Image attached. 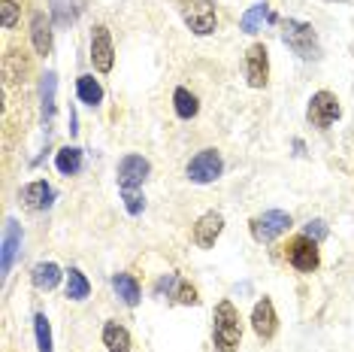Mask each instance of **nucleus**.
<instances>
[{"mask_svg":"<svg viewBox=\"0 0 354 352\" xmlns=\"http://www.w3.org/2000/svg\"><path fill=\"white\" fill-rule=\"evenodd\" d=\"M239 340H243V325H239V313L230 301H221L212 316V343L215 352H236Z\"/></svg>","mask_w":354,"mask_h":352,"instance_id":"f257e3e1","label":"nucleus"},{"mask_svg":"<svg viewBox=\"0 0 354 352\" xmlns=\"http://www.w3.org/2000/svg\"><path fill=\"white\" fill-rule=\"evenodd\" d=\"M281 39H285L288 49H291L294 55H300L303 61L318 58V55H321V49H318V34H315V28H312L309 21L288 19L285 25H281Z\"/></svg>","mask_w":354,"mask_h":352,"instance_id":"f03ea898","label":"nucleus"},{"mask_svg":"<svg viewBox=\"0 0 354 352\" xmlns=\"http://www.w3.org/2000/svg\"><path fill=\"white\" fill-rule=\"evenodd\" d=\"M182 19L197 37H209L215 30V3L212 0H185Z\"/></svg>","mask_w":354,"mask_h":352,"instance_id":"7ed1b4c3","label":"nucleus"},{"mask_svg":"<svg viewBox=\"0 0 354 352\" xmlns=\"http://www.w3.org/2000/svg\"><path fill=\"white\" fill-rule=\"evenodd\" d=\"M291 213L285 210H267L263 215H254L252 219V237L257 243H272L276 237H281L288 228H291Z\"/></svg>","mask_w":354,"mask_h":352,"instance_id":"20e7f679","label":"nucleus"},{"mask_svg":"<svg viewBox=\"0 0 354 352\" xmlns=\"http://www.w3.org/2000/svg\"><path fill=\"white\" fill-rule=\"evenodd\" d=\"M339 116H342V107H339V100H336V94H330V91L312 94L309 109H306V118H309L312 127H321V131H327V127L333 125Z\"/></svg>","mask_w":354,"mask_h":352,"instance_id":"39448f33","label":"nucleus"},{"mask_svg":"<svg viewBox=\"0 0 354 352\" xmlns=\"http://www.w3.org/2000/svg\"><path fill=\"white\" fill-rule=\"evenodd\" d=\"M221 170H224V161H221L218 149H203L188 161V179L197 182V186L215 182L221 176Z\"/></svg>","mask_w":354,"mask_h":352,"instance_id":"423d86ee","label":"nucleus"},{"mask_svg":"<svg viewBox=\"0 0 354 352\" xmlns=\"http://www.w3.org/2000/svg\"><path fill=\"white\" fill-rule=\"evenodd\" d=\"M245 79L252 88H263L270 79V58H267V46L254 43L245 52Z\"/></svg>","mask_w":354,"mask_h":352,"instance_id":"0eeeda50","label":"nucleus"},{"mask_svg":"<svg viewBox=\"0 0 354 352\" xmlns=\"http://www.w3.org/2000/svg\"><path fill=\"white\" fill-rule=\"evenodd\" d=\"M91 61L100 73H109L112 70V61H115V49H112V34L109 28L97 25L91 30Z\"/></svg>","mask_w":354,"mask_h":352,"instance_id":"6e6552de","label":"nucleus"},{"mask_svg":"<svg viewBox=\"0 0 354 352\" xmlns=\"http://www.w3.org/2000/svg\"><path fill=\"white\" fill-rule=\"evenodd\" d=\"M288 261H291V267H297L300 274H312V270L318 267V243L309 237H297L291 243V249H288Z\"/></svg>","mask_w":354,"mask_h":352,"instance_id":"1a4fd4ad","label":"nucleus"},{"mask_svg":"<svg viewBox=\"0 0 354 352\" xmlns=\"http://www.w3.org/2000/svg\"><path fill=\"white\" fill-rule=\"evenodd\" d=\"M149 161L142 155H124L118 161V186L122 188H140L149 176Z\"/></svg>","mask_w":354,"mask_h":352,"instance_id":"9d476101","label":"nucleus"},{"mask_svg":"<svg viewBox=\"0 0 354 352\" xmlns=\"http://www.w3.org/2000/svg\"><path fill=\"white\" fill-rule=\"evenodd\" d=\"M221 231H224V215H221V213H206V215H200L197 225H194V243L200 246V249H212Z\"/></svg>","mask_w":354,"mask_h":352,"instance_id":"9b49d317","label":"nucleus"},{"mask_svg":"<svg viewBox=\"0 0 354 352\" xmlns=\"http://www.w3.org/2000/svg\"><path fill=\"white\" fill-rule=\"evenodd\" d=\"M252 328H254V334H257V337H263V340H270L272 334H276L279 319H276V307H272V301H270V298H261V301L254 303V313H252Z\"/></svg>","mask_w":354,"mask_h":352,"instance_id":"f8f14e48","label":"nucleus"},{"mask_svg":"<svg viewBox=\"0 0 354 352\" xmlns=\"http://www.w3.org/2000/svg\"><path fill=\"white\" fill-rule=\"evenodd\" d=\"M19 197L28 210H49L55 201V188L46 179H37V182H28V186L19 191Z\"/></svg>","mask_w":354,"mask_h":352,"instance_id":"ddd939ff","label":"nucleus"},{"mask_svg":"<svg viewBox=\"0 0 354 352\" xmlns=\"http://www.w3.org/2000/svg\"><path fill=\"white\" fill-rule=\"evenodd\" d=\"M158 294H167L170 301L176 303H197V292L191 283H185L179 274H167L164 279L158 283Z\"/></svg>","mask_w":354,"mask_h":352,"instance_id":"4468645a","label":"nucleus"},{"mask_svg":"<svg viewBox=\"0 0 354 352\" xmlns=\"http://www.w3.org/2000/svg\"><path fill=\"white\" fill-rule=\"evenodd\" d=\"M21 249V225L15 219H6L3 225V276L12 270V261Z\"/></svg>","mask_w":354,"mask_h":352,"instance_id":"2eb2a0df","label":"nucleus"},{"mask_svg":"<svg viewBox=\"0 0 354 352\" xmlns=\"http://www.w3.org/2000/svg\"><path fill=\"white\" fill-rule=\"evenodd\" d=\"M30 39H34V49L39 55L52 52V21L46 19V12H34V19H30Z\"/></svg>","mask_w":354,"mask_h":352,"instance_id":"dca6fc26","label":"nucleus"},{"mask_svg":"<svg viewBox=\"0 0 354 352\" xmlns=\"http://www.w3.org/2000/svg\"><path fill=\"white\" fill-rule=\"evenodd\" d=\"M30 279H34V285L39 292H52L55 285L61 283V267L52 261H39L34 267V274H30Z\"/></svg>","mask_w":354,"mask_h":352,"instance_id":"f3484780","label":"nucleus"},{"mask_svg":"<svg viewBox=\"0 0 354 352\" xmlns=\"http://www.w3.org/2000/svg\"><path fill=\"white\" fill-rule=\"evenodd\" d=\"M112 289H115V294L127 303V307H136V303H140L142 292H140V283H136L131 274H115L112 276Z\"/></svg>","mask_w":354,"mask_h":352,"instance_id":"a211bd4d","label":"nucleus"},{"mask_svg":"<svg viewBox=\"0 0 354 352\" xmlns=\"http://www.w3.org/2000/svg\"><path fill=\"white\" fill-rule=\"evenodd\" d=\"M103 343H106L109 352H131V334L118 322H109L103 328Z\"/></svg>","mask_w":354,"mask_h":352,"instance_id":"6ab92c4d","label":"nucleus"},{"mask_svg":"<svg viewBox=\"0 0 354 352\" xmlns=\"http://www.w3.org/2000/svg\"><path fill=\"white\" fill-rule=\"evenodd\" d=\"M263 21H276V12H270L267 3H254L252 10L239 19V28H243L245 34H254L257 25H263Z\"/></svg>","mask_w":354,"mask_h":352,"instance_id":"aec40b11","label":"nucleus"},{"mask_svg":"<svg viewBox=\"0 0 354 352\" xmlns=\"http://www.w3.org/2000/svg\"><path fill=\"white\" fill-rule=\"evenodd\" d=\"M55 167L64 173V176H76L79 167H82V149L76 146H64L58 155H55Z\"/></svg>","mask_w":354,"mask_h":352,"instance_id":"412c9836","label":"nucleus"},{"mask_svg":"<svg viewBox=\"0 0 354 352\" xmlns=\"http://www.w3.org/2000/svg\"><path fill=\"white\" fill-rule=\"evenodd\" d=\"M76 94H79L82 103H88V107H97V103L103 100V88L94 76H79L76 79Z\"/></svg>","mask_w":354,"mask_h":352,"instance_id":"4be33fe9","label":"nucleus"},{"mask_svg":"<svg viewBox=\"0 0 354 352\" xmlns=\"http://www.w3.org/2000/svg\"><path fill=\"white\" fill-rule=\"evenodd\" d=\"M173 103H176V116L179 118H194L200 113V103H197V98L188 91V88H176Z\"/></svg>","mask_w":354,"mask_h":352,"instance_id":"5701e85b","label":"nucleus"},{"mask_svg":"<svg viewBox=\"0 0 354 352\" xmlns=\"http://www.w3.org/2000/svg\"><path fill=\"white\" fill-rule=\"evenodd\" d=\"M88 292H91V283L85 279V274L82 270H76V267H70V274H67V298L70 301H85Z\"/></svg>","mask_w":354,"mask_h":352,"instance_id":"b1692460","label":"nucleus"},{"mask_svg":"<svg viewBox=\"0 0 354 352\" xmlns=\"http://www.w3.org/2000/svg\"><path fill=\"white\" fill-rule=\"evenodd\" d=\"M55 88H58V76L46 73L43 76V122L52 125L55 118Z\"/></svg>","mask_w":354,"mask_h":352,"instance_id":"393cba45","label":"nucleus"},{"mask_svg":"<svg viewBox=\"0 0 354 352\" xmlns=\"http://www.w3.org/2000/svg\"><path fill=\"white\" fill-rule=\"evenodd\" d=\"M34 331H37V346L39 352H52V328H49V319L43 313L34 316Z\"/></svg>","mask_w":354,"mask_h":352,"instance_id":"a878e982","label":"nucleus"},{"mask_svg":"<svg viewBox=\"0 0 354 352\" xmlns=\"http://www.w3.org/2000/svg\"><path fill=\"white\" fill-rule=\"evenodd\" d=\"M122 197H124V206L131 215H140L142 206H146V201H142V195L136 188H122Z\"/></svg>","mask_w":354,"mask_h":352,"instance_id":"bb28decb","label":"nucleus"},{"mask_svg":"<svg viewBox=\"0 0 354 352\" xmlns=\"http://www.w3.org/2000/svg\"><path fill=\"white\" fill-rule=\"evenodd\" d=\"M303 234L318 243V240H324V237H327V225H324V222H321V219H315V222H309V225H306Z\"/></svg>","mask_w":354,"mask_h":352,"instance_id":"cd10ccee","label":"nucleus"},{"mask_svg":"<svg viewBox=\"0 0 354 352\" xmlns=\"http://www.w3.org/2000/svg\"><path fill=\"white\" fill-rule=\"evenodd\" d=\"M15 15H19L15 3H12V0H3V28H12L15 25Z\"/></svg>","mask_w":354,"mask_h":352,"instance_id":"c85d7f7f","label":"nucleus"}]
</instances>
